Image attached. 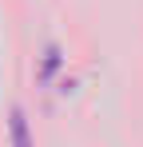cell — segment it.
<instances>
[{"label": "cell", "instance_id": "6da1fadb", "mask_svg": "<svg viewBox=\"0 0 143 147\" xmlns=\"http://www.w3.org/2000/svg\"><path fill=\"white\" fill-rule=\"evenodd\" d=\"M12 147H32L28 119H24V107H12Z\"/></svg>", "mask_w": 143, "mask_h": 147}]
</instances>
